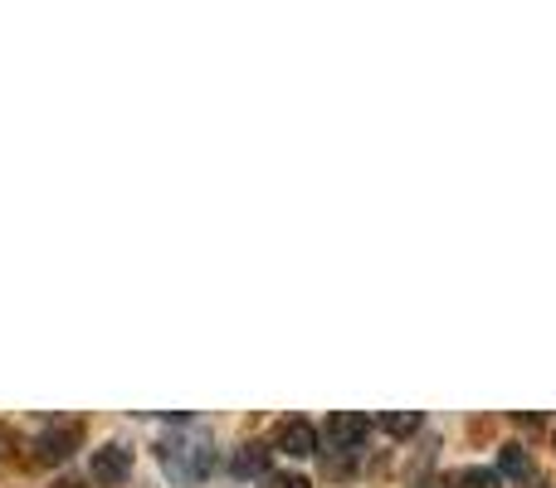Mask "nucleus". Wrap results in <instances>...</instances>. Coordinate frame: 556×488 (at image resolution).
<instances>
[{
    "label": "nucleus",
    "instance_id": "f257e3e1",
    "mask_svg": "<svg viewBox=\"0 0 556 488\" xmlns=\"http://www.w3.org/2000/svg\"><path fill=\"white\" fill-rule=\"evenodd\" d=\"M176 425H181V430L166 435V440L156 445L166 479H172V484H201V479H211V470H215V440L205 430H186L181 415H176Z\"/></svg>",
    "mask_w": 556,
    "mask_h": 488
},
{
    "label": "nucleus",
    "instance_id": "f03ea898",
    "mask_svg": "<svg viewBox=\"0 0 556 488\" xmlns=\"http://www.w3.org/2000/svg\"><path fill=\"white\" fill-rule=\"evenodd\" d=\"M78 445H84V425H49V430L35 440V450L45 464H59V460H68Z\"/></svg>",
    "mask_w": 556,
    "mask_h": 488
},
{
    "label": "nucleus",
    "instance_id": "7ed1b4c3",
    "mask_svg": "<svg viewBox=\"0 0 556 488\" xmlns=\"http://www.w3.org/2000/svg\"><path fill=\"white\" fill-rule=\"evenodd\" d=\"M371 435V421L356 411H332V421H327V440H332V450H356V445Z\"/></svg>",
    "mask_w": 556,
    "mask_h": 488
},
{
    "label": "nucleus",
    "instance_id": "20e7f679",
    "mask_svg": "<svg viewBox=\"0 0 556 488\" xmlns=\"http://www.w3.org/2000/svg\"><path fill=\"white\" fill-rule=\"evenodd\" d=\"M274 450L293 454V460H313L317 454V430L307 421H283L278 425V435H274Z\"/></svg>",
    "mask_w": 556,
    "mask_h": 488
},
{
    "label": "nucleus",
    "instance_id": "39448f33",
    "mask_svg": "<svg viewBox=\"0 0 556 488\" xmlns=\"http://www.w3.org/2000/svg\"><path fill=\"white\" fill-rule=\"evenodd\" d=\"M127 474H132V450L127 445H103V450L93 454V479L98 484H123Z\"/></svg>",
    "mask_w": 556,
    "mask_h": 488
},
{
    "label": "nucleus",
    "instance_id": "423d86ee",
    "mask_svg": "<svg viewBox=\"0 0 556 488\" xmlns=\"http://www.w3.org/2000/svg\"><path fill=\"white\" fill-rule=\"evenodd\" d=\"M269 460H274V445L244 440L240 450H235V460H230V474L235 479H260V474H269Z\"/></svg>",
    "mask_w": 556,
    "mask_h": 488
},
{
    "label": "nucleus",
    "instance_id": "0eeeda50",
    "mask_svg": "<svg viewBox=\"0 0 556 488\" xmlns=\"http://www.w3.org/2000/svg\"><path fill=\"white\" fill-rule=\"evenodd\" d=\"M498 474L503 479H532V460H528V450H522V445H503L498 450Z\"/></svg>",
    "mask_w": 556,
    "mask_h": 488
},
{
    "label": "nucleus",
    "instance_id": "6e6552de",
    "mask_svg": "<svg viewBox=\"0 0 556 488\" xmlns=\"http://www.w3.org/2000/svg\"><path fill=\"white\" fill-rule=\"evenodd\" d=\"M376 425H381L386 435H401V440H405V435L420 430V411H391V415H381Z\"/></svg>",
    "mask_w": 556,
    "mask_h": 488
},
{
    "label": "nucleus",
    "instance_id": "1a4fd4ad",
    "mask_svg": "<svg viewBox=\"0 0 556 488\" xmlns=\"http://www.w3.org/2000/svg\"><path fill=\"white\" fill-rule=\"evenodd\" d=\"M498 479H503V474H493V470H464L459 474L464 488H498Z\"/></svg>",
    "mask_w": 556,
    "mask_h": 488
},
{
    "label": "nucleus",
    "instance_id": "9d476101",
    "mask_svg": "<svg viewBox=\"0 0 556 488\" xmlns=\"http://www.w3.org/2000/svg\"><path fill=\"white\" fill-rule=\"evenodd\" d=\"M269 484H274V488H313V484L303 479V474H274Z\"/></svg>",
    "mask_w": 556,
    "mask_h": 488
},
{
    "label": "nucleus",
    "instance_id": "9b49d317",
    "mask_svg": "<svg viewBox=\"0 0 556 488\" xmlns=\"http://www.w3.org/2000/svg\"><path fill=\"white\" fill-rule=\"evenodd\" d=\"M59 488H84V484H74V479H68V484H59Z\"/></svg>",
    "mask_w": 556,
    "mask_h": 488
}]
</instances>
